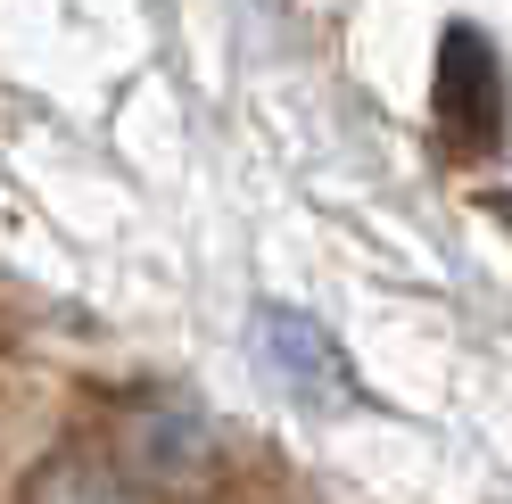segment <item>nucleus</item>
<instances>
[{
  "instance_id": "obj_2",
  "label": "nucleus",
  "mask_w": 512,
  "mask_h": 504,
  "mask_svg": "<svg viewBox=\"0 0 512 504\" xmlns=\"http://www.w3.org/2000/svg\"><path fill=\"white\" fill-rule=\"evenodd\" d=\"M430 116L446 124L455 149H488L504 141V58L471 17H455L438 34V67H430Z\"/></svg>"
},
{
  "instance_id": "obj_4",
  "label": "nucleus",
  "mask_w": 512,
  "mask_h": 504,
  "mask_svg": "<svg viewBox=\"0 0 512 504\" xmlns=\"http://www.w3.org/2000/svg\"><path fill=\"white\" fill-rule=\"evenodd\" d=\"M488 215H496V224H512V191H496V199H488Z\"/></svg>"
},
{
  "instance_id": "obj_1",
  "label": "nucleus",
  "mask_w": 512,
  "mask_h": 504,
  "mask_svg": "<svg viewBox=\"0 0 512 504\" xmlns=\"http://www.w3.org/2000/svg\"><path fill=\"white\" fill-rule=\"evenodd\" d=\"M256 364L273 372L281 397L314 405V414H356L364 405V381H356V364H347V348L306 306H256Z\"/></svg>"
},
{
  "instance_id": "obj_3",
  "label": "nucleus",
  "mask_w": 512,
  "mask_h": 504,
  "mask_svg": "<svg viewBox=\"0 0 512 504\" xmlns=\"http://www.w3.org/2000/svg\"><path fill=\"white\" fill-rule=\"evenodd\" d=\"M34 504H133V488H124L108 463L67 455V463H50L42 480H34Z\"/></svg>"
}]
</instances>
